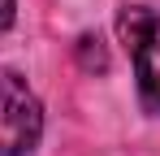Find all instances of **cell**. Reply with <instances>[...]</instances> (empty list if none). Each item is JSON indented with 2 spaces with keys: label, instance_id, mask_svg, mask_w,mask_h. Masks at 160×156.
Wrapping results in <instances>:
<instances>
[{
  "label": "cell",
  "instance_id": "3",
  "mask_svg": "<svg viewBox=\"0 0 160 156\" xmlns=\"http://www.w3.org/2000/svg\"><path fill=\"white\" fill-rule=\"evenodd\" d=\"M13 26V0H0V30Z\"/></svg>",
  "mask_w": 160,
  "mask_h": 156
},
{
  "label": "cell",
  "instance_id": "2",
  "mask_svg": "<svg viewBox=\"0 0 160 156\" xmlns=\"http://www.w3.org/2000/svg\"><path fill=\"white\" fill-rule=\"evenodd\" d=\"M121 44L134 56V78H138V96L143 104L160 113V13L134 4L121 13Z\"/></svg>",
  "mask_w": 160,
  "mask_h": 156
},
{
  "label": "cell",
  "instance_id": "1",
  "mask_svg": "<svg viewBox=\"0 0 160 156\" xmlns=\"http://www.w3.org/2000/svg\"><path fill=\"white\" fill-rule=\"evenodd\" d=\"M43 134V104L18 70L0 65V156H30Z\"/></svg>",
  "mask_w": 160,
  "mask_h": 156
}]
</instances>
